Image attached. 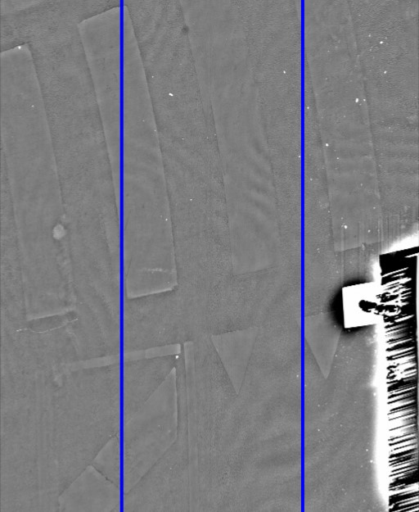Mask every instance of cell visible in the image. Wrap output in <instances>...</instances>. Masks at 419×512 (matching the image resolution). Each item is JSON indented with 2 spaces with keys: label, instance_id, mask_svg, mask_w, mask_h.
<instances>
[{
  "label": "cell",
  "instance_id": "6da1fadb",
  "mask_svg": "<svg viewBox=\"0 0 419 512\" xmlns=\"http://www.w3.org/2000/svg\"><path fill=\"white\" fill-rule=\"evenodd\" d=\"M93 369L0 380V511L58 512L94 457Z\"/></svg>",
  "mask_w": 419,
  "mask_h": 512
}]
</instances>
